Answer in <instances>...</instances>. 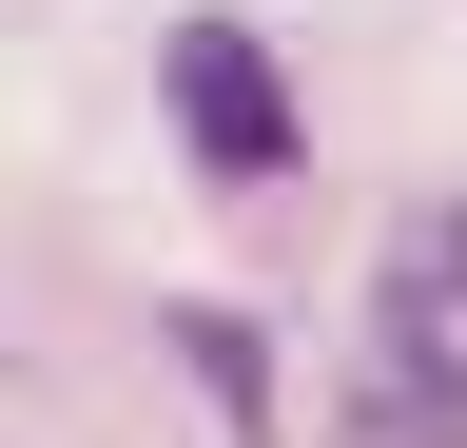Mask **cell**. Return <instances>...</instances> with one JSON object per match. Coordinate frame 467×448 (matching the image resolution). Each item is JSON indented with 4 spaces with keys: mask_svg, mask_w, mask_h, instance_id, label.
<instances>
[{
    "mask_svg": "<svg viewBox=\"0 0 467 448\" xmlns=\"http://www.w3.org/2000/svg\"><path fill=\"white\" fill-rule=\"evenodd\" d=\"M156 98H175V137H195L214 176H292V78H273L254 20H175L156 39Z\"/></svg>",
    "mask_w": 467,
    "mask_h": 448,
    "instance_id": "cell-1",
    "label": "cell"
},
{
    "mask_svg": "<svg viewBox=\"0 0 467 448\" xmlns=\"http://www.w3.org/2000/svg\"><path fill=\"white\" fill-rule=\"evenodd\" d=\"M331 448H467V351H448V331H389V312H370Z\"/></svg>",
    "mask_w": 467,
    "mask_h": 448,
    "instance_id": "cell-2",
    "label": "cell"
},
{
    "mask_svg": "<svg viewBox=\"0 0 467 448\" xmlns=\"http://www.w3.org/2000/svg\"><path fill=\"white\" fill-rule=\"evenodd\" d=\"M175 351H195V390H214V410L273 448V351H254V331H234V312H175Z\"/></svg>",
    "mask_w": 467,
    "mask_h": 448,
    "instance_id": "cell-3",
    "label": "cell"
}]
</instances>
